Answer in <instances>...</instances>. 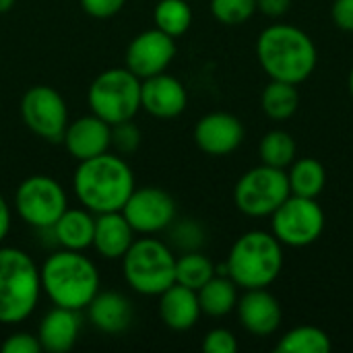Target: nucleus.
<instances>
[{
  "label": "nucleus",
  "instance_id": "f257e3e1",
  "mask_svg": "<svg viewBox=\"0 0 353 353\" xmlns=\"http://www.w3.org/2000/svg\"><path fill=\"white\" fill-rule=\"evenodd\" d=\"M256 60L269 79L302 85L316 70L319 52L304 29L290 23H273L256 39Z\"/></svg>",
  "mask_w": 353,
  "mask_h": 353
},
{
  "label": "nucleus",
  "instance_id": "f03ea898",
  "mask_svg": "<svg viewBox=\"0 0 353 353\" xmlns=\"http://www.w3.org/2000/svg\"><path fill=\"white\" fill-rule=\"evenodd\" d=\"M72 188L79 203L91 213H110L122 211L128 196L132 194L134 174L122 155L101 153L97 157L79 161Z\"/></svg>",
  "mask_w": 353,
  "mask_h": 353
},
{
  "label": "nucleus",
  "instance_id": "7ed1b4c3",
  "mask_svg": "<svg viewBox=\"0 0 353 353\" xmlns=\"http://www.w3.org/2000/svg\"><path fill=\"white\" fill-rule=\"evenodd\" d=\"M41 294L54 306L83 310L99 292V271L95 263L79 250H58L50 254L41 269Z\"/></svg>",
  "mask_w": 353,
  "mask_h": 353
},
{
  "label": "nucleus",
  "instance_id": "20e7f679",
  "mask_svg": "<svg viewBox=\"0 0 353 353\" xmlns=\"http://www.w3.org/2000/svg\"><path fill=\"white\" fill-rule=\"evenodd\" d=\"M223 267L240 290L269 288L281 275L283 244L271 232H246L232 244Z\"/></svg>",
  "mask_w": 353,
  "mask_h": 353
},
{
  "label": "nucleus",
  "instance_id": "39448f33",
  "mask_svg": "<svg viewBox=\"0 0 353 353\" xmlns=\"http://www.w3.org/2000/svg\"><path fill=\"white\" fill-rule=\"evenodd\" d=\"M41 296L39 267L12 246H0V325L29 319Z\"/></svg>",
  "mask_w": 353,
  "mask_h": 353
},
{
  "label": "nucleus",
  "instance_id": "423d86ee",
  "mask_svg": "<svg viewBox=\"0 0 353 353\" xmlns=\"http://www.w3.org/2000/svg\"><path fill=\"white\" fill-rule=\"evenodd\" d=\"M122 261L126 283L141 296H159L176 283V254L157 238H139Z\"/></svg>",
  "mask_w": 353,
  "mask_h": 353
},
{
  "label": "nucleus",
  "instance_id": "0eeeda50",
  "mask_svg": "<svg viewBox=\"0 0 353 353\" xmlns=\"http://www.w3.org/2000/svg\"><path fill=\"white\" fill-rule=\"evenodd\" d=\"M87 101L91 114L99 116L110 126L132 120L141 110V79L126 66L108 68L93 79Z\"/></svg>",
  "mask_w": 353,
  "mask_h": 353
},
{
  "label": "nucleus",
  "instance_id": "6e6552de",
  "mask_svg": "<svg viewBox=\"0 0 353 353\" xmlns=\"http://www.w3.org/2000/svg\"><path fill=\"white\" fill-rule=\"evenodd\" d=\"M290 194L288 172L261 163L240 176L234 188V203L248 217H271Z\"/></svg>",
  "mask_w": 353,
  "mask_h": 353
},
{
  "label": "nucleus",
  "instance_id": "1a4fd4ad",
  "mask_svg": "<svg viewBox=\"0 0 353 353\" xmlns=\"http://www.w3.org/2000/svg\"><path fill=\"white\" fill-rule=\"evenodd\" d=\"M325 211L316 199L290 194L271 215V234L290 248H306L325 232Z\"/></svg>",
  "mask_w": 353,
  "mask_h": 353
},
{
  "label": "nucleus",
  "instance_id": "9d476101",
  "mask_svg": "<svg viewBox=\"0 0 353 353\" xmlns=\"http://www.w3.org/2000/svg\"><path fill=\"white\" fill-rule=\"evenodd\" d=\"M14 209L27 225L35 230H52L68 209V199L58 180L35 174L19 184L14 192Z\"/></svg>",
  "mask_w": 353,
  "mask_h": 353
},
{
  "label": "nucleus",
  "instance_id": "9b49d317",
  "mask_svg": "<svg viewBox=\"0 0 353 353\" xmlns=\"http://www.w3.org/2000/svg\"><path fill=\"white\" fill-rule=\"evenodd\" d=\"M21 116L25 126L43 141H62L68 126V110L64 97L50 85H35L21 99Z\"/></svg>",
  "mask_w": 353,
  "mask_h": 353
},
{
  "label": "nucleus",
  "instance_id": "f8f14e48",
  "mask_svg": "<svg viewBox=\"0 0 353 353\" xmlns=\"http://www.w3.org/2000/svg\"><path fill=\"white\" fill-rule=\"evenodd\" d=\"M122 215L134 234H159L176 221V201L170 192L157 186L134 188L122 207Z\"/></svg>",
  "mask_w": 353,
  "mask_h": 353
},
{
  "label": "nucleus",
  "instance_id": "ddd939ff",
  "mask_svg": "<svg viewBox=\"0 0 353 353\" xmlns=\"http://www.w3.org/2000/svg\"><path fill=\"white\" fill-rule=\"evenodd\" d=\"M176 39L157 27L141 31L126 48V68L141 81L165 72L176 58Z\"/></svg>",
  "mask_w": 353,
  "mask_h": 353
},
{
  "label": "nucleus",
  "instance_id": "4468645a",
  "mask_svg": "<svg viewBox=\"0 0 353 353\" xmlns=\"http://www.w3.org/2000/svg\"><path fill=\"white\" fill-rule=\"evenodd\" d=\"M244 124L230 112H209L194 126L196 147L211 157H225L244 143Z\"/></svg>",
  "mask_w": 353,
  "mask_h": 353
},
{
  "label": "nucleus",
  "instance_id": "2eb2a0df",
  "mask_svg": "<svg viewBox=\"0 0 353 353\" xmlns=\"http://www.w3.org/2000/svg\"><path fill=\"white\" fill-rule=\"evenodd\" d=\"M238 321L254 337H271L279 331L283 321V310L279 300L267 290H244L236 304Z\"/></svg>",
  "mask_w": 353,
  "mask_h": 353
},
{
  "label": "nucleus",
  "instance_id": "dca6fc26",
  "mask_svg": "<svg viewBox=\"0 0 353 353\" xmlns=\"http://www.w3.org/2000/svg\"><path fill=\"white\" fill-rule=\"evenodd\" d=\"M188 105V91L180 79L159 72L141 81V110L159 120L178 118Z\"/></svg>",
  "mask_w": 353,
  "mask_h": 353
},
{
  "label": "nucleus",
  "instance_id": "f3484780",
  "mask_svg": "<svg viewBox=\"0 0 353 353\" xmlns=\"http://www.w3.org/2000/svg\"><path fill=\"white\" fill-rule=\"evenodd\" d=\"M62 141L77 161H85L108 153L112 147V126L95 114L81 116L74 122H68Z\"/></svg>",
  "mask_w": 353,
  "mask_h": 353
},
{
  "label": "nucleus",
  "instance_id": "a211bd4d",
  "mask_svg": "<svg viewBox=\"0 0 353 353\" xmlns=\"http://www.w3.org/2000/svg\"><path fill=\"white\" fill-rule=\"evenodd\" d=\"M81 314L79 310L54 306L39 323L37 339L41 343V352L66 353L70 352L81 333Z\"/></svg>",
  "mask_w": 353,
  "mask_h": 353
},
{
  "label": "nucleus",
  "instance_id": "6ab92c4d",
  "mask_svg": "<svg viewBox=\"0 0 353 353\" xmlns=\"http://www.w3.org/2000/svg\"><path fill=\"white\" fill-rule=\"evenodd\" d=\"M199 294L180 283L170 285L159 294V319L172 331H190L201 319Z\"/></svg>",
  "mask_w": 353,
  "mask_h": 353
},
{
  "label": "nucleus",
  "instance_id": "aec40b11",
  "mask_svg": "<svg viewBox=\"0 0 353 353\" xmlns=\"http://www.w3.org/2000/svg\"><path fill=\"white\" fill-rule=\"evenodd\" d=\"M89 321L95 329L108 335L124 333L134 316L130 300L120 292H97L87 306Z\"/></svg>",
  "mask_w": 353,
  "mask_h": 353
},
{
  "label": "nucleus",
  "instance_id": "412c9836",
  "mask_svg": "<svg viewBox=\"0 0 353 353\" xmlns=\"http://www.w3.org/2000/svg\"><path fill=\"white\" fill-rule=\"evenodd\" d=\"M132 242H134V230L130 228L122 211L95 215V234L91 246L99 252V256L108 261L122 259Z\"/></svg>",
  "mask_w": 353,
  "mask_h": 353
},
{
  "label": "nucleus",
  "instance_id": "4be33fe9",
  "mask_svg": "<svg viewBox=\"0 0 353 353\" xmlns=\"http://www.w3.org/2000/svg\"><path fill=\"white\" fill-rule=\"evenodd\" d=\"M52 234L56 242L66 250H87L93 244L95 234V213L89 209H66L54 223Z\"/></svg>",
  "mask_w": 353,
  "mask_h": 353
},
{
  "label": "nucleus",
  "instance_id": "5701e85b",
  "mask_svg": "<svg viewBox=\"0 0 353 353\" xmlns=\"http://www.w3.org/2000/svg\"><path fill=\"white\" fill-rule=\"evenodd\" d=\"M238 285L234 283V279L225 273H217L215 277H211L196 294H199V304H201V312L211 316V319H223L230 312L236 310L238 304Z\"/></svg>",
  "mask_w": 353,
  "mask_h": 353
},
{
  "label": "nucleus",
  "instance_id": "b1692460",
  "mask_svg": "<svg viewBox=\"0 0 353 353\" xmlns=\"http://www.w3.org/2000/svg\"><path fill=\"white\" fill-rule=\"evenodd\" d=\"M285 172H288L292 194L319 199L327 186V170L323 161H319L316 157H300V159L296 157Z\"/></svg>",
  "mask_w": 353,
  "mask_h": 353
},
{
  "label": "nucleus",
  "instance_id": "393cba45",
  "mask_svg": "<svg viewBox=\"0 0 353 353\" xmlns=\"http://www.w3.org/2000/svg\"><path fill=\"white\" fill-rule=\"evenodd\" d=\"M261 108L267 118L283 122L290 120L300 108V91L298 85L285 81H269L261 95Z\"/></svg>",
  "mask_w": 353,
  "mask_h": 353
},
{
  "label": "nucleus",
  "instance_id": "a878e982",
  "mask_svg": "<svg viewBox=\"0 0 353 353\" xmlns=\"http://www.w3.org/2000/svg\"><path fill=\"white\" fill-rule=\"evenodd\" d=\"M331 350L333 341L329 333L314 325H300L290 329L275 345L277 353H331Z\"/></svg>",
  "mask_w": 353,
  "mask_h": 353
},
{
  "label": "nucleus",
  "instance_id": "bb28decb",
  "mask_svg": "<svg viewBox=\"0 0 353 353\" xmlns=\"http://www.w3.org/2000/svg\"><path fill=\"white\" fill-rule=\"evenodd\" d=\"M259 155H261V161L265 165L279 168V170H288L294 163V159L298 157L296 139L288 130H281V128L269 130L261 139Z\"/></svg>",
  "mask_w": 353,
  "mask_h": 353
},
{
  "label": "nucleus",
  "instance_id": "cd10ccee",
  "mask_svg": "<svg viewBox=\"0 0 353 353\" xmlns=\"http://www.w3.org/2000/svg\"><path fill=\"white\" fill-rule=\"evenodd\" d=\"M215 275H217V267L201 250L182 252V256H176V283L184 288L199 292Z\"/></svg>",
  "mask_w": 353,
  "mask_h": 353
},
{
  "label": "nucleus",
  "instance_id": "c85d7f7f",
  "mask_svg": "<svg viewBox=\"0 0 353 353\" xmlns=\"http://www.w3.org/2000/svg\"><path fill=\"white\" fill-rule=\"evenodd\" d=\"M153 21L170 37H182L192 25L190 0H159L153 8Z\"/></svg>",
  "mask_w": 353,
  "mask_h": 353
},
{
  "label": "nucleus",
  "instance_id": "c756f323",
  "mask_svg": "<svg viewBox=\"0 0 353 353\" xmlns=\"http://www.w3.org/2000/svg\"><path fill=\"white\" fill-rule=\"evenodd\" d=\"M213 17L228 27L244 25L256 12V0H211Z\"/></svg>",
  "mask_w": 353,
  "mask_h": 353
},
{
  "label": "nucleus",
  "instance_id": "7c9ffc66",
  "mask_svg": "<svg viewBox=\"0 0 353 353\" xmlns=\"http://www.w3.org/2000/svg\"><path fill=\"white\" fill-rule=\"evenodd\" d=\"M168 230H172L170 232L172 244L178 250H182V252L201 250L203 244H205V230L196 221H192V219H184V221L172 223Z\"/></svg>",
  "mask_w": 353,
  "mask_h": 353
},
{
  "label": "nucleus",
  "instance_id": "2f4dec72",
  "mask_svg": "<svg viewBox=\"0 0 353 353\" xmlns=\"http://www.w3.org/2000/svg\"><path fill=\"white\" fill-rule=\"evenodd\" d=\"M141 145V130L132 120L118 122L112 126V147L120 155H130Z\"/></svg>",
  "mask_w": 353,
  "mask_h": 353
},
{
  "label": "nucleus",
  "instance_id": "473e14b6",
  "mask_svg": "<svg viewBox=\"0 0 353 353\" xmlns=\"http://www.w3.org/2000/svg\"><path fill=\"white\" fill-rule=\"evenodd\" d=\"M203 352L205 353H236L238 352V339L230 329L217 327L211 329L203 339Z\"/></svg>",
  "mask_w": 353,
  "mask_h": 353
},
{
  "label": "nucleus",
  "instance_id": "72a5a7b5",
  "mask_svg": "<svg viewBox=\"0 0 353 353\" xmlns=\"http://www.w3.org/2000/svg\"><path fill=\"white\" fill-rule=\"evenodd\" d=\"M2 353H41V343L37 335H31L27 331H19L6 337V341L0 345Z\"/></svg>",
  "mask_w": 353,
  "mask_h": 353
},
{
  "label": "nucleus",
  "instance_id": "f704fd0d",
  "mask_svg": "<svg viewBox=\"0 0 353 353\" xmlns=\"http://www.w3.org/2000/svg\"><path fill=\"white\" fill-rule=\"evenodd\" d=\"M126 0H81L83 10L95 19H110L124 8Z\"/></svg>",
  "mask_w": 353,
  "mask_h": 353
},
{
  "label": "nucleus",
  "instance_id": "c9c22d12",
  "mask_svg": "<svg viewBox=\"0 0 353 353\" xmlns=\"http://www.w3.org/2000/svg\"><path fill=\"white\" fill-rule=\"evenodd\" d=\"M331 19L337 29L353 33V0H333Z\"/></svg>",
  "mask_w": 353,
  "mask_h": 353
},
{
  "label": "nucleus",
  "instance_id": "e433bc0d",
  "mask_svg": "<svg viewBox=\"0 0 353 353\" xmlns=\"http://www.w3.org/2000/svg\"><path fill=\"white\" fill-rule=\"evenodd\" d=\"M292 8V0H256V10L269 19H281Z\"/></svg>",
  "mask_w": 353,
  "mask_h": 353
},
{
  "label": "nucleus",
  "instance_id": "4c0bfd02",
  "mask_svg": "<svg viewBox=\"0 0 353 353\" xmlns=\"http://www.w3.org/2000/svg\"><path fill=\"white\" fill-rule=\"evenodd\" d=\"M8 232H10V207H8L6 199L0 194V244L4 242Z\"/></svg>",
  "mask_w": 353,
  "mask_h": 353
},
{
  "label": "nucleus",
  "instance_id": "58836bf2",
  "mask_svg": "<svg viewBox=\"0 0 353 353\" xmlns=\"http://www.w3.org/2000/svg\"><path fill=\"white\" fill-rule=\"evenodd\" d=\"M14 2H17V0H0V14L8 12V10L14 6Z\"/></svg>",
  "mask_w": 353,
  "mask_h": 353
},
{
  "label": "nucleus",
  "instance_id": "ea45409f",
  "mask_svg": "<svg viewBox=\"0 0 353 353\" xmlns=\"http://www.w3.org/2000/svg\"><path fill=\"white\" fill-rule=\"evenodd\" d=\"M347 89H350V95L353 97V64L350 68V74H347Z\"/></svg>",
  "mask_w": 353,
  "mask_h": 353
},
{
  "label": "nucleus",
  "instance_id": "a19ab883",
  "mask_svg": "<svg viewBox=\"0 0 353 353\" xmlns=\"http://www.w3.org/2000/svg\"><path fill=\"white\" fill-rule=\"evenodd\" d=\"M190 2H192V0H190Z\"/></svg>",
  "mask_w": 353,
  "mask_h": 353
}]
</instances>
